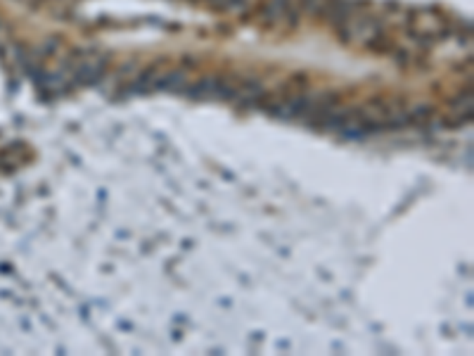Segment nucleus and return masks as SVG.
<instances>
[{"label": "nucleus", "mask_w": 474, "mask_h": 356, "mask_svg": "<svg viewBox=\"0 0 474 356\" xmlns=\"http://www.w3.org/2000/svg\"><path fill=\"white\" fill-rule=\"evenodd\" d=\"M259 22L263 26H280V24H290L297 26L299 24V13L290 0H266L263 8L259 10Z\"/></svg>", "instance_id": "obj_1"}, {"label": "nucleus", "mask_w": 474, "mask_h": 356, "mask_svg": "<svg viewBox=\"0 0 474 356\" xmlns=\"http://www.w3.org/2000/svg\"><path fill=\"white\" fill-rule=\"evenodd\" d=\"M268 100V91L263 88L261 81L256 79H242L237 81V91H235V102L247 105V107H261Z\"/></svg>", "instance_id": "obj_2"}, {"label": "nucleus", "mask_w": 474, "mask_h": 356, "mask_svg": "<svg viewBox=\"0 0 474 356\" xmlns=\"http://www.w3.org/2000/svg\"><path fill=\"white\" fill-rule=\"evenodd\" d=\"M432 107L429 105H415V107L406 109V116H408V124H425V121L432 119Z\"/></svg>", "instance_id": "obj_3"}, {"label": "nucleus", "mask_w": 474, "mask_h": 356, "mask_svg": "<svg viewBox=\"0 0 474 356\" xmlns=\"http://www.w3.org/2000/svg\"><path fill=\"white\" fill-rule=\"evenodd\" d=\"M247 5H249V0H226V8L228 10H237V13L247 8Z\"/></svg>", "instance_id": "obj_4"}]
</instances>
